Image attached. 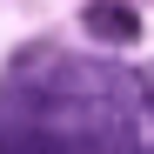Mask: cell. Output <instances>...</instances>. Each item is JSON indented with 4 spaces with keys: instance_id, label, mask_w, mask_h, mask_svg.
I'll use <instances>...</instances> for the list:
<instances>
[{
    "instance_id": "cell-1",
    "label": "cell",
    "mask_w": 154,
    "mask_h": 154,
    "mask_svg": "<svg viewBox=\"0 0 154 154\" xmlns=\"http://www.w3.org/2000/svg\"><path fill=\"white\" fill-rule=\"evenodd\" d=\"M81 27H87L100 47H134V40H141V14L127 7V0H87Z\"/></svg>"
},
{
    "instance_id": "cell-2",
    "label": "cell",
    "mask_w": 154,
    "mask_h": 154,
    "mask_svg": "<svg viewBox=\"0 0 154 154\" xmlns=\"http://www.w3.org/2000/svg\"><path fill=\"white\" fill-rule=\"evenodd\" d=\"M141 94H147V107H154V74H147V81H141Z\"/></svg>"
}]
</instances>
